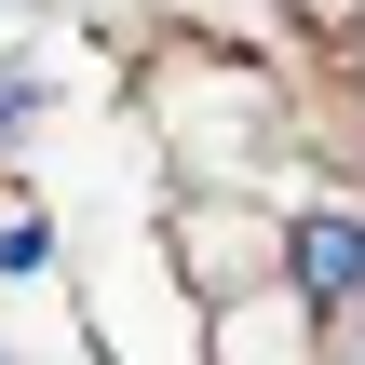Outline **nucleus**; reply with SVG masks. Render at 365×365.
I'll list each match as a JSON object with an SVG mask.
<instances>
[{"mask_svg": "<svg viewBox=\"0 0 365 365\" xmlns=\"http://www.w3.org/2000/svg\"><path fill=\"white\" fill-rule=\"evenodd\" d=\"M284 14H312V27H365V0H284Z\"/></svg>", "mask_w": 365, "mask_h": 365, "instance_id": "obj_3", "label": "nucleus"}, {"mask_svg": "<svg viewBox=\"0 0 365 365\" xmlns=\"http://www.w3.org/2000/svg\"><path fill=\"white\" fill-rule=\"evenodd\" d=\"M284 271H298V298H312V312H352V284H365V230H352V217L284 230Z\"/></svg>", "mask_w": 365, "mask_h": 365, "instance_id": "obj_1", "label": "nucleus"}, {"mask_svg": "<svg viewBox=\"0 0 365 365\" xmlns=\"http://www.w3.org/2000/svg\"><path fill=\"white\" fill-rule=\"evenodd\" d=\"M27 108H41V81H27V68H0V135H27Z\"/></svg>", "mask_w": 365, "mask_h": 365, "instance_id": "obj_2", "label": "nucleus"}]
</instances>
